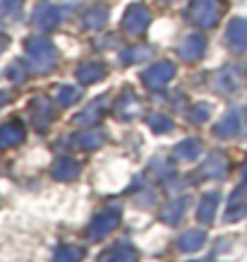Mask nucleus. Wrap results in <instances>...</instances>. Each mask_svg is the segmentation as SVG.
<instances>
[{
	"label": "nucleus",
	"mask_w": 247,
	"mask_h": 262,
	"mask_svg": "<svg viewBox=\"0 0 247 262\" xmlns=\"http://www.w3.org/2000/svg\"><path fill=\"white\" fill-rule=\"evenodd\" d=\"M27 48H29V58L32 63L39 68V70H48L51 65L56 63V48L53 43L46 39H29L27 41Z\"/></svg>",
	"instance_id": "f257e3e1"
},
{
	"label": "nucleus",
	"mask_w": 247,
	"mask_h": 262,
	"mask_svg": "<svg viewBox=\"0 0 247 262\" xmlns=\"http://www.w3.org/2000/svg\"><path fill=\"white\" fill-rule=\"evenodd\" d=\"M190 15L194 19V24L211 27L221 17V5H218V0H194L190 5Z\"/></svg>",
	"instance_id": "f03ea898"
},
{
	"label": "nucleus",
	"mask_w": 247,
	"mask_h": 262,
	"mask_svg": "<svg viewBox=\"0 0 247 262\" xmlns=\"http://www.w3.org/2000/svg\"><path fill=\"white\" fill-rule=\"evenodd\" d=\"M149 19H152V15H149V10L144 8V5H132V8L128 10L125 19H122V27H125L130 34H142L144 29L149 27Z\"/></svg>",
	"instance_id": "7ed1b4c3"
},
{
	"label": "nucleus",
	"mask_w": 247,
	"mask_h": 262,
	"mask_svg": "<svg viewBox=\"0 0 247 262\" xmlns=\"http://www.w3.org/2000/svg\"><path fill=\"white\" fill-rule=\"evenodd\" d=\"M173 72H176V68L170 63H159V65H154V68H149V70L144 72V82L154 89L163 87V84L173 77Z\"/></svg>",
	"instance_id": "20e7f679"
},
{
	"label": "nucleus",
	"mask_w": 247,
	"mask_h": 262,
	"mask_svg": "<svg viewBox=\"0 0 247 262\" xmlns=\"http://www.w3.org/2000/svg\"><path fill=\"white\" fill-rule=\"evenodd\" d=\"M204 36L202 34H187L185 36V41L180 43V56L185 58V60H197V58H202V53H204Z\"/></svg>",
	"instance_id": "39448f33"
},
{
	"label": "nucleus",
	"mask_w": 247,
	"mask_h": 262,
	"mask_svg": "<svg viewBox=\"0 0 247 262\" xmlns=\"http://www.w3.org/2000/svg\"><path fill=\"white\" fill-rule=\"evenodd\" d=\"M60 19H63L60 8H51V5H41V8L36 10V15H34V22H36V27H41V29H53V27L60 24Z\"/></svg>",
	"instance_id": "423d86ee"
},
{
	"label": "nucleus",
	"mask_w": 247,
	"mask_h": 262,
	"mask_svg": "<svg viewBox=\"0 0 247 262\" xmlns=\"http://www.w3.org/2000/svg\"><path fill=\"white\" fill-rule=\"evenodd\" d=\"M228 43L235 51L247 48V19H233L228 27Z\"/></svg>",
	"instance_id": "0eeeda50"
},
{
	"label": "nucleus",
	"mask_w": 247,
	"mask_h": 262,
	"mask_svg": "<svg viewBox=\"0 0 247 262\" xmlns=\"http://www.w3.org/2000/svg\"><path fill=\"white\" fill-rule=\"evenodd\" d=\"M106 22H108V10L106 8H91L84 15V27L87 29H101Z\"/></svg>",
	"instance_id": "6e6552de"
},
{
	"label": "nucleus",
	"mask_w": 247,
	"mask_h": 262,
	"mask_svg": "<svg viewBox=\"0 0 247 262\" xmlns=\"http://www.w3.org/2000/svg\"><path fill=\"white\" fill-rule=\"evenodd\" d=\"M22 137H24V130L22 127H17V125H5L3 130H0V144H5V147L17 144Z\"/></svg>",
	"instance_id": "1a4fd4ad"
},
{
	"label": "nucleus",
	"mask_w": 247,
	"mask_h": 262,
	"mask_svg": "<svg viewBox=\"0 0 247 262\" xmlns=\"http://www.w3.org/2000/svg\"><path fill=\"white\" fill-rule=\"evenodd\" d=\"M235 130H238V113L228 111V113H226V118L218 123L216 133H218V135H224V137H228V135H233Z\"/></svg>",
	"instance_id": "9d476101"
},
{
	"label": "nucleus",
	"mask_w": 247,
	"mask_h": 262,
	"mask_svg": "<svg viewBox=\"0 0 247 262\" xmlns=\"http://www.w3.org/2000/svg\"><path fill=\"white\" fill-rule=\"evenodd\" d=\"M104 75V70H101V65H84V68H80L77 70V77H80V82H94V80H98Z\"/></svg>",
	"instance_id": "9b49d317"
},
{
	"label": "nucleus",
	"mask_w": 247,
	"mask_h": 262,
	"mask_svg": "<svg viewBox=\"0 0 247 262\" xmlns=\"http://www.w3.org/2000/svg\"><path fill=\"white\" fill-rule=\"evenodd\" d=\"M202 241H204V233H202V231H190V233L183 236L180 248H183V250H194V248L202 246Z\"/></svg>",
	"instance_id": "f8f14e48"
},
{
	"label": "nucleus",
	"mask_w": 247,
	"mask_h": 262,
	"mask_svg": "<svg viewBox=\"0 0 247 262\" xmlns=\"http://www.w3.org/2000/svg\"><path fill=\"white\" fill-rule=\"evenodd\" d=\"M214 212H216V195H207L200 207V219L202 222H211V219H214Z\"/></svg>",
	"instance_id": "ddd939ff"
},
{
	"label": "nucleus",
	"mask_w": 247,
	"mask_h": 262,
	"mask_svg": "<svg viewBox=\"0 0 247 262\" xmlns=\"http://www.w3.org/2000/svg\"><path fill=\"white\" fill-rule=\"evenodd\" d=\"M207 173H216V176H221L226 171V159L221 157V154H216V157H211L209 159V166L204 168Z\"/></svg>",
	"instance_id": "4468645a"
},
{
	"label": "nucleus",
	"mask_w": 247,
	"mask_h": 262,
	"mask_svg": "<svg viewBox=\"0 0 247 262\" xmlns=\"http://www.w3.org/2000/svg\"><path fill=\"white\" fill-rule=\"evenodd\" d=\"M115 216H118V214H115V212H111V214H106V216H101V219H96L98 224L94 226V231H98V233H106V231H108L113 224H115V222H111V219H115Z\"/></svg>",
	"instance_id": "2eb2a0df"
},
{
	"label": "nucleus",
	"mask_w": 247,
	"mask_h": 262,
	"mask_svg": "<svg viewBox=\"0 0 247 262\" xmlns=\"http://www.w3.org/2000/svg\"><path fill=\"white\" fill-rule=\"evenodd\" d=\"M82 257V250L80 248H67V250H63V253L58 255V262H75Z\"/></svg>",
	"instance_id": "dca6fc26"
},
{
	"label": "nucleus",
	"mask_w": 247,
	"mask_h": 262,
	"mask_svg": "<svg viewBox=\"0 0 247 262\" xmlns=\"http://www.w3.org/2000/svg\"><path fill=\"white\" fill-rule=\"evenodd\" d=\"M75 171H77V166H75L72 161H65V166H58L56 168V176H60V178H67V176H75Z\"/></svg>",
	"instance_id": "f3484780"
},
{
	"label": "nucleus",
	"mask_w": 247,
	"mask_h": 262,
	"mask_svg": "<svg viewBox=\"0 0 247 262\" xmlns=\"http://www.w3.org/2000/svg\"><path fill=\"white\" fill-rule=\"evenodd\" d=\"M178 154H180V157L192 159V157L197 154V142H185V147H180V149H178Z\"/></svg>",
	"instance_id": "a211bd4d"
},
{
	"label": "nucleus",
	"mask_w": 247,
	"mask_h": 262,
	"mask_svg": "<svg viewBox=\"0 0 247 262\" xmlns=\"http://www.w3.org/2000/svg\"><path fill=\"white\" fill-rule=\"evenodd\" d=\"M128 60H144V58H149V48H142V51H137V48H132L128 56Z\"/></svg>",
	"instance_id": "6ab92c4d"
},
{
	"label": "nucleus",
	"mask_w": 247,
	"mask_h": 262,
	"mask_svg": "<svg viewBox=\"0 0 247 262\" xmlns=\"http://www.w3.org/2000/svg\"><path fill=\"white\" fill-rule=\"evenodd\" d=\"M19 3H22V0H0V17L5 15L8 10H15V8H19Z\"/></svg>",
	"instance_id": "aec40b11"
},
{
	"label": "nucleus",
	"mask_w": 247,
	"mask_h": 262,
	"mask_svg": "<svg viewBox=\"0 0 247 262\" xmlns=\"http://www.w3.org/2000/svg\"><path fill=\"white\" fill-rule=\"evenodd\" d=\"M75 96H77V92H75V89H67V87H65L63 92L58 94V101H60V103H67V101H72Z\"/></svg>",
	"instance_id": "412c9836"
},
{
	"label": "nucleus",
	"mask_w": 247,
	"mask_h": 262,
	"mask_svg": "<svg viewBox=\"0 0 247 262\" xmlns=\"http://www.w3.org/2000/svg\"><path fill=\"white\" fill-rule=\"evenodd\" d=\"M207 116H209V108H207V106H200L197 111L192 113V118H194V120H204Z\"/></svg>",
	"instance_id": "4be33fe9"
},
{
	"label": "nucleus",
	"mask_w": 247,
	"mask_h": 262,
	"mask_svg": "<svg viewBox=\"0 0 247 262\" xmlns=\"http://www.w3.org/2000/svg\"><path fill=\"white\" fill-rule=\"evenodd\" d=\"M5 46H8V36H3V34H0V53L5 51Z\"/></svg>",
	"instance_id": "5701e85b"
}]
</instances>
